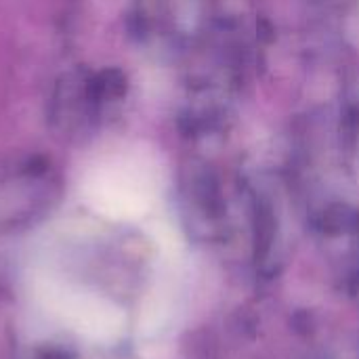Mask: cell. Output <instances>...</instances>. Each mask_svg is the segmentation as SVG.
<instances>
[{"label": "cell", "mask_w": 359, "mask_h": 359, "mask_svg": "<svg viewBox=\"0 0 359 359\" xmlns=\"http://www.w3.org/2000/svg\"><path fill=\"white\" fill-rule=\"evenodd\" d=\"M42 305L78 334L93 341H111L122 326L120 311L103 297L55 280L38 286Z\"/></svg>", "instance_id": "cell-1"}, {"label": "cell", "mask_w": 359, "mask_h": 359, "mask_svg": "<svg viewBox=\"0 0 359 359\" xmlns=\"http://www.w3.org/2000/svg\"><path fill=\"white\" fill-rule=\"evenodd\" d=\"M88 206L105 217H130L145 204V185L139 166L130 160H114L95 168L84 181Z\"/></svg>", "instance_id": "cell-2"}]
</instances>
